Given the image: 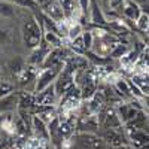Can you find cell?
<instances>
[{
	"label": "cell",
	"mask_w": 149,
	"mask_h": 149,
	"mask_svg": "<svg viewBox=\"0 0 149 149\" xmlns=\"http://www.w3.org/2000/svg\"><path fill=\"white\" fill-rule=\"evenodd\" d=\"M51 149H54V148H52V146H51Z\"/></svg>",
	"instance_id": "cell-28"
},
{
	"label": "cell",
	"mask_w": 149,
	"mask_h": 149,
	"mask_svg": "<svg viewBox=\"0 0 149 149\" xmlns=\"http://www.w3.org/2000/svg\"><path fill=\"white\" fill-rule=\"evenodd\" d=\"M81 37H82V42H84V46H85V51L86 52H91V49L94 46V34L91 33V30L85 29Z\"/></svg>",
	"instance_id": "cell-18"
},
{
	"label": "cell",
	"mask_w": 149,
	"mask_h": 149,
	"mask_svg": "<svg viewBox=\"0 0 149 149\" xmlns=\"http://www.w3.org/2000/svg\"><path fill=\"white\" fill-rule=\"evenodd\" d=\"M17 6L12 5L9 2H6V0H0V15H2L3 18H9V17H15L17 14Z\"/></svg>",
	"instance_id": "cell-16"
},
{
	"label": "cell",
	"mask_w": 149,
	"mask_h": 149,
	"mask_svg": "<svg viewBox=\"0 0 149 149\" xmlns=\"http://www.w3.org/2000/svg\"><path fill=\"white\" fill-rule=\"evenodd\" d=\"M66 63V61H64ZM64 63L60 64V66H54V67H45V69H39V72H37L36 74V79H34V94L40 93L46 88H49L51 85L55 84L57 78L60 76L61 70L64 69Z\"/></svg>",
	"instance_id": "cell-2"
},
{
	"label": "cell",
	"mask_w": 149,
	"mask_h": 149,
	"mask_svg": "<svg viewBox=\"0 0 149 149\" xmlns=\"http://www.w3.org/2000/svg\"><path fill=\"white\" fill-rule=\"evenodd\" d=\"M143 112H145V115H146V116H148V119H149V109H145Z\"/></svg>",
	"instance_id": "cell-25"
},
{
	"label": "cell",
	"mask_w": 149,
	"mask_h": 149,
	"mask_svg": "<svg viewBox=\"0 0 149 149\" xmlns=\"http://www.w3.org/2000/svg\"><path fill=\"white\" fill-rule=\"evenodd\" d=\"M58 103V95L55 93L54 85H51L49 88L37 93L34 97V104L36 106H55Z\"/></svg>",
	"instance_id": "cell-5"
},
{
	"label": "cell",
	"mask_w": 149,
	"mask_h": 149,
	"mask_svg": "<svg viewBox=\"0 0 149 149\" xmlns=\"http://www.w3.org/2000/svg\"><path fill=\"white\" fill-rule=\"evenodd\" d=\"M113 88L116 91V94L121 98H130L133 100V95L130 91V85H128V79H124V78H116L113 82Z\"/></svg>",
	"instance_id": "cell-12"
},
{
	"label": "cell",
	"mask_w": 149,
	"mask_h": 149,
	"mask_svg": "<svg viewBox=\"0 0 149 149\" xmlns=\"http://www.w3.org/2000/svg\"><path fill=\"white\" fill-rule=\"evenodd\" d=\"M127 137L136 149H140L142 146L149 143V131L146 130H128L127 131Z\"/></svg>",
	"instance_id": "cell-9"
},
{
	"label": "cell",
	"mask_w": 149,
	"mask_h": 149,
	"mask_svg": "<svg viewBox=\"0 0 149 149\" xmlns=\"http://www.w3.org/2000/svg\"><path fill=\"white\" fill-rule=\"evenodd\" d=\"M26 64H27L26 58H24L22 55H19V54L12 55V57L8 60V69L14 73V74H17V76L26 70V67H27Z\"/></svg>",
	"instance_id": "cell-11"
},
{
	"label": "cell",
	"mask_w": 149,
	"mask_h": 149,
	"mask_svg": "<svg viewBox=\"0 0 149 149\" xmlns=\"http://www.w3.org/2000/svg\"><path fill=\"white\" fill-rule=\"evenodd\" d=\"M130 52V46L128 45H125V43H121V42H118L115 46H113V49H112V52H110V58H115V60H121L124 55H127Z\"/></svg>",
	"instance_id": "cell-17"
},
{
	"label": "cell",
	"mask_w": 149,
	"mask_h": 149,
	"mask_svg": "<svg viewBox=\"0 0 149 149\" xmlns=\"http://www.w3.org/2000/svg\"><path fill=\"white\" fill-rule=\"evenodd\" d=\"M30 149H46V146H45L43 143H40V142H37V143H34Z\"/></svg>",
	"instance_id": "cell-24"
},
{
	"label": "cell",
	"mask_w": 149,
	"mask_h": 149,
	"mask_svg": "<svg viewBox=\"0 0 149 149\" xmlns=\"http://www.w3.org/2000/svg\"><path fill=\"white\" fill-rule=\"evenodd\" d=\"M40 10L43 12L46 17L51 18L52 21H55L57 24L66 21L64 10H63V8H61V5H60L58 0H51L48 5H45L43 8H40Z\"/></svg>",
	"instance_id": "cell-4"
},
{
	"label": "cell",
	"mask_w": 149,
	"mask_h": 149,
	"mask_svg": "<svg viewBox=\"0 0 149 149\" xmlns=\"http://www.w3.org/2000/svg\"><path fill=\"white\" fill-rule=\"evenodd\" d=\"M88 22L93 26H98V27H106L107 26V19L104 17V10L100 6V3L97 0L91 2V9H90V17H88Z\"/></svg>",
	"instance_id": "cell-6"
},
{
	"label": "cell",
	"mask_w": 149,
	"mask_h": 149,
	"mask_svg": "<svg viewBox=\"0 0 149 149\" xmlns=\"http://www.w3.org/2000/svg\"><path fill=\"white\" fill-rule=\"evenodd\" d=\"M134 24H136V29H137V30H140V31H145V33H146V31L149 30V15L142 14Z\"/></svg>",
	"instance_id": "cell-20"
},
{
	"label": "cell",
	"mask_w": 149,
	"mask_h": 149,
	"mask_svg": "<svg viewBox=\"0 0 149 149\" xmlns=\"http://www.w3.org/2000/svg\"><path fill=\"white\" fill-rule=\"evenodd\" d=\"M91 2H93V0H76L78 8H79V10H81V14H82L84 18H88V17H90Z\"/></svg>",
	"instance_id": "cell-21"
},
{
	"label": "cell",
	"mask_w": 149,
	"mask_h": 149,
	"mask_svg": "<svg viewBox=\"0 0 149 149\" xmlns=\"http://www.w3.org/2000/svg\"><path fill=\"white\" fill-rule=\"evenodd\" d=\"M109 30L113 33L115 36H121V34H128L130 33V27L127 26V21H124L122 18H118L115 21H110L107 24Z\"/></svg>",
	"instance_id": "cell-15"
},
{
	"label": "cell",
	"mask_w": 149,
	"mask_h": 149,
	"mask_svg": "<svg viewBox=\"0 0 149 149\" xmlns=\"http://www.w3.org/2000/svg\"><path fill=\"white\" fill-rule=\"evenodd\" d=\"M21 42L24 48L33 51L39 48L43 40V29L40 21L31 12H27L26 17L21 19Z\"/></svg>",
	"instance_id": "cell-1"
},
{
	"label": "cell",
	"mask_w": 149,
	"mask_h": 149,
	"mask_svg": "<svg viewBox=\"0 0 149 149\" xmlns=\"http://www.w3.org/2000/svg\"><path fill=\"white\" fill-rule=\"evenodd\" d=\"M12 93H15V86L9 81H0V98H3L6 95H10Z\"/></svg>",
	"instance_id": "cell-19"
},
{
	"label": "cell",
	"mask_w": 149,
	"mask_h": 149,
	"mask_svg": "<svg viewBox=\"0 0 149 149\" xmlns=\"http://www.w3.org/2000/svg\"><path fill=\"white\" fill-rule=\"evenodd\" d=\"M90 149H109V146H107V143L103 139H100V137H97V136H95V137L91 140Z\"/></svg>",
	"instance_id": "cell-22"
},
{
	"label": "cell",
	"mask_w": 149,
	"mask_h": 149,
	"mask_svg": "<svg viewBox=\"0 0 149 149\" xmlns=\"http://www.w3.org/2000/svg\"><path fill=\"white\" fill-rule=\"evenodd\" d=\"M69 22V27H67V36H66V40L72 42L74 39L82 36L84 33V24H81L79 21H67Z\"/></svg>",
	"instance_id": "cell-14"
},
{
	"label": "cell",
	"mask_w": 149,
	"mask_h": 149,
	"mask_svg": "<svg viewBox=\"0 0 149 149\" xmlns=\"http://www.w3.org/2000/svg\"><path fill=\"white\" fill-rule=\"evenodd\" d=\"M43 42L48 45V46H51V48H64L66 45V39H63L60 34L57 33H52V31H46L43 30Z\"/></svg>",
	"instance_id": "cell-13"
},
{
	"label": "cell",
	"mask_w": 149,
	"mask_h": 149,
	"mask_svg": "<svg viewBox=\"0 0 149 149\" xmlns=\"http://www.w3.org/2000/svg\"><path fill=\"white\" fill-rule=\"evenodd\" d=\"M103 140L107 143V146L110 148H122L125 146V137L121 133V130H115V128H104L103 131Z\"/></svg>",
	"instance_id": "cell-7"
},
{
	"label": "cell",
	"mask_w": 149,
	"mask_h": 149,
	"mask_svg": "<svg viewBox=\"0 0 149 149\" xmlns=\"http://www.w3.org/2000/svg\"><path fill=\"white\" fill-rule=\"evenodd\" d=\"M118 12H121V15H124V18H125L127 21H134V22L137 21V18L142 15L140 6L136 3L134 0H125Z\"/></svg>",
	"instance_id": "cell-8"
},
{
	"label": "cell",
	"mask_w": 149,
	"mask_h": 149,
	"mask_svg": "<svg viewBox=\"0 0 149 149\" xmlns=\"http://www.w3.org/2000/svg\"><path fill=\"white\" fill-rule=\"evenodd\" d=\"M19 103V97L18 94L12 93L10 95H6L3 98H0V115L2 113H9V112L15 110Z\"/></svg>",
	"instance_id": "cell-10"
},
{
	"label": "cell",
	"mask_w": 149,
	"mask_h": 149,
	"mask_svg": "<svg viewBox=\"0 0 149 149\" xmlns=\"http://www.w3.org/2000/svg\"><path fill=\"white\" fill-rule=\"evenodd\" d=\"M31 131L37 142L43 145L49 143V131H48V124L37 115H31Z\"/></svg>",
	"instance_id": "cell-3"
},
{
	"label": "cell",
	"mask_w": 149,
	"mask_h": 149,
	"mask_svg": "<svg viewBox=\"0 0 149 149\" xmlns=\"http://www.w3.org/2000/svg\"><path fill=\"white\" fill-rule=\"evenodd\" d=\"M140 149H149V143H148V145H145V146H142Z\"/></svg>",
	"instance_id": "cell-26"
},
{
	"label": "cell",
	"mask_w": 149,
	"mask_h": 149,
	"mask_svg": "<svg viewBox=\"0 0 149 149\" xmlns=\"http://www.w3.org/2000/svg\"><path fill=\"white\" fill-rule=\"evenodd\" d=\"M2 74H3V69H2V66H0V78H2Z\"/></svg>",
	"instance_id": "cell-27"
},
{
	"label": "cell",
	"mask_w": 149,
	"mask_h": 149,
	"mask_svg": "<svg viewBox=\"0 0 149 149\" xmlns=\"http://www.w3.org/2000/svg\"><path fill=\"white\" fill-rule=\"evenodd\" d=\"M124 2H125V0H107V6L112 10H119L121 6L124 5Z\"/></svg>",
	"instance_id": "cell-23"
}]
</instances>
